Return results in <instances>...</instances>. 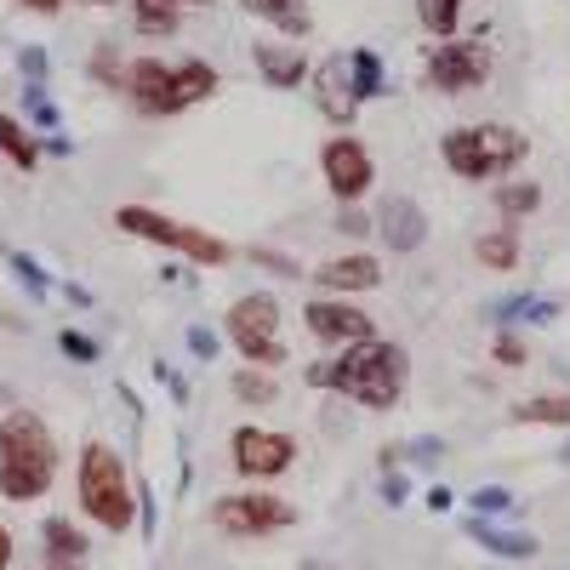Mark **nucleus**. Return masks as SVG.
Here are the masks:
<instances>
[{
  "mask_svg": "<svg viewBox=\"0 0 570 570\" xmlns=\"http://www.w3.org/2000/svg\"><path fill=\"white\" fill-rule=\"evenodd\" d=\"M308 383L343 394V400H354L365 411H394L405 400V383H411V354H405V343L371 337L360 348H343V354H331L325 365H314Z\"/></svg>",
  "mask_w": 570,
  "mask_h": 570,
  "instance_id": "obj_1",
  "label": "nucleus"
},
{
  "mask_svg": "<svg viewBox=\"0 0 570 570\" xmlns=\"http://www.w3.org/2000/svg\"><path fill=\"white\" fill-rule=\"evenodd\" d=\"M58 434L46 428L40 411L18 405L0 416V497L7 502H40L58 485Z\"/></svg>",
  "mask_w": 570,
  "mask_h": 570,
  "instance_id": "obj_2",
  "label": "nucleus"
},
{
  "mask_svg": "<svg viewBox=\"0 0 570 570\" xmlns=\"http://www.w3.org/2000/svg\"><path fill=\"white\" fill-rule=\"evenodd\" d=\"M217 86H223V75L206 58H177V63H166V58H131L126 80H120L126 104L142 120H171L183 109L217 98Z\"/></svg>",
  "mask_w": 570,
  "mask_h": 570,
  "instance_id": "obj_3",
  "label": "nucleus"
},
{
  "mask_svg": "<svg viewBox=\"0 0 570 570\" xmlns=\"http://www.w3.org/2000/svg\"><path fill=\"white\" fill-rule=\"evenodd\" d=\"M75 497H80V513L91 519V525H104L115 537L137 525V480H131L126 456L115 445H104V440H86L80 445Z\"/></svg>",
  "mask_w": 570,
  "mask_h": 570,
  "instance_id": "obj_4",
  "label": "nucleus"
},
{
  "mask_svg": "<svg viewBox=\"0 0 570 570\" xmlns=\"http://www.w3.org/2000/svg\"><path fill=\"white\" fill-rule=\"evenodd\" d=\"M440 155L451 166V177L462 183H491V177H508L531 160V142L519 126L508 120H468V126H451L440 137Z\"/></svg>",
  "mask_w": 570,
  "mask_h": 570,
  "instance_id": "obj_5",
  "label": "nucleus"
},
{
  "mask_svg": "<svg viewBox=\"0 0 570 570\" xmlns=\"http://www.w3.org/2000/svg\"><path fill=\"white\" fill-rule=\"evenodd\" d=\"M115 228L131 234V240L160 246V252H177V257H188L195 268H228L234 263V246L223 240V234L195 228V223H177V217H166L155 206H120L115 212Z\"/></svg>",
  "mask_w": 570,
  "mask_h": 570,
  "instance_id": "obj_6",
  "label": "nucleus"
},
{
  "mask_svg": "<svg viewBox=\"0 0 570 570\" xmlns=\"http://www.w3.org/2000/svg\"><path fill=\"white\" fill-rule=\"evenodd\" d=\"M223 337L240 348L246 365H279L285 343H279V297L274 292H252V297H234L223 314Z\"/></svg>",
  "mask_w": 570,
  "mask_h": 570,
  "instance_id": "obj_7",
  "label": "nucleus"
},
{
  "mask_svg": "<svg viewBox=\"0 0 570 570\" xmlns=\"http://www.w3.org/2000/svg\"><path fill=\"white\" fill-rule=\"evenodd\" d=\"M212 525L234 542H263L297 525V502H285L274 491H228L212 502Z\"/></svg>",
  "mask_w": 570,
  "mask_h": 570,
  "instance_id": "obj_8",
  "label": "nucleus"
},
{
  "mask_svg": "<svg viewBox=\"0 0 570 570\" xmlns=\"http://www.w3.org/2000/svg\"><path fill=\"white\" fill-rule=\"evenodd\" d=\"M491 69H497V58H491V46L485 40H440L434 52L422 58V80L434 86V91H473V86H485L491 80Z\"/></svg>",
  "mask_w": 570,
  "mask_h": 570,
  "instance_id": "obj_9",
  "label": "nucleus"
},
{
  "mask_svg": "<svg viewBox=\"0 0 570 570\" xmlns=\"http://www.w3.org/2000/svg\"><path fill=\"white\" fill-rule=\"evenodd\" d=\"M228 462H234L240 480H279V473L297 462V440L279 434V428L246 422V428H234V434H228Z\"/></svg>",
  "mask_w": 570,
  "mask_h": 570,
  "instance_id": "obj_10",
  "label": "nucleus"
},
{
  "mask_svg": "<svg viewBox=\"0 0 570 570\" xmlns=\"http://www.w3.org/2000/svg\"><path fill=\"white\" fill-rule=\"evenodd\" d=\"M320 171H325V188H331V200H337V206L365 200L371 183H376V160H371V149L354 131H337L325 142V149H320Z\"/></svg>",
  "mask_w": 570,
  "mask_h": 570,
  "instance_id": "obj_11",
  "label": "nucleus"
},
{
  "mask_svg": "<svg viewBox=\"0 0 570 570\" xmlns=\"http://www.w3.org/2000/svg\"><path fill=\"white\" fill-rule=\"evenodd\" d=\"M303 325H308V337H314L320 348H331V354L360 348V343H371V337H376L371 314H365V308H354L348 297H314V303L303 308Z\"/></svg>",
  "mask_w": 570,
  "mask_h": 570,
  "instance_id": "obj_12",
  "label": "nucleus"
},
{
  "mask_svg": "<svg viewBox=\"0 0 570 570\" xmlns=\"http://www.w3.org/2000/svg\"><path fill=\"white\" fill-rule=\"evenodd\" d=\"M308 86H314V104H320V115H325L331 126H348V120L360 115L354 75H348V52H331L325 63H314Z\"/></svg>",
  "mask_w": 570,
  "mask_h": 570,
  "instance_id": "obj_13",
  "label": "nucleus"
},
{
  "mask_svg": "<svg viewBox=\"0 0 570 570\" xmlns=\"http://www.w3.org/2000/svg\"><path fill=\"white\" fill-rule=\"evenodd\" d=\"M376 234H383V246L394 252V257H411V252H422L428 246V212L411 200V195H389L383 206H376Z\"/></svg>",
  "mask_w": 570,
  "mask_h": 570,
  "instance_id": "obj_14",
  "label": "nucleus"
},
{
  "mask_svg": "<svg viewBox=\"0 0 570 570\" xmlns=\"http://www.w3.org/2000/svg\"><path fill=\"white\" fill-rule=\"evenodd\" d=\"M314 285L331 297H354V292H376L383 285V257H371V252H337V257H325L314 268Z\"/></svg>",
  "mask_w": 570,
  "mask_h": 570,
  "instance_id": "obj_15",
  "label": "nucleus"
},
{
  "mask_svg": "<svg viewBox=\"0 0 570 570\" xmlns=\"http://www.w3.org/2000/svg\"><path fill=\"white\" fill-rule=\"evenodd\" d=\"M252 63H257V75H263L274 91H297V86H308V75H314V63L303 58V46H292V40H257V46H252Z\"/></svg>",
  "mask_w": 570,
  "mask_h": 570,
  "instance_id": "obj_16",
  "label": "nucleus"
},
{
  "mask_svg": "<svg viewBox=\"0 0 570 570\" xmlns=\"http://www.w3.org/2000/svg\"><path fill=\"white\" fill-rule=\"evenodd\" d=\"M462 537L480 542V548L497 553V559H537V553H542V542H537L531 531H508V525H497V519H468Z\"/></svg>",
  "mask_w": 570,
  "mask_h": 570,
  "instance_id": "obj_17",
  "label": "nucleus"
},
{
  "mask_svg": "<svg viewBox=\"0 0 570 570\" xmlns=\"http://www.w3.org/2000/svg\"><path fill=\"white\" fill-rule=\"evenodd\" d=\"M40 553H46V564H86L91 542H86V531L75 525V519L52 513V519L40 525Z\"/></svg>",
  "mask_w": 570,
  "mask_h": 570,
  "instance_id": "obj_18",
  "label": "nucleus"
},
{
  "mask_svg": "<svg viewBox=\"0 0 570 570\" xmlns=\"http://www.w3.org/2000/svg\"><path fill=\"white\" fill-rule=\"evenodd\" d=\"M246 12L252 18H263V23H274L285 40H303L308 29H314V12H308V0H246Z\"/></svg>",
  "mask_w": 570,
  "mask_h": 570,
  "instance_id": "obj_19",
  "label": "nucleus"
},
{
  "mask_svg": "<svg viewBox=\"0 0 570 570\" xmlns=\"http://www.w3.org/2000/svg\"><path fill=\"white\" fill-rule=\"evenodd\" d=\"M497 212H502L508 228H513V223H525V217H537V212H542V183H531V177H508V183H497Z\"/></svg>",
  "mask_w": 570,
  "mask_h": 570,
  "instance_id": "obj_20",
  "label": "nucleus"
},
{
  "mask_svg": "<svg viewBox=\"0 0 570 570\" xmlns=\"http://www.w3.org/2000/svg\"><path fill=\"white\" fill-rule=\"evenodd\" d=\"M131 29L149 40H171L183 29V7H171V0H131Z\"/></svg>",
  "mask_w": 570,
  "mask_h": 570,
  "instance_id": "obj_21",
  "label": "nucleus"
},
{
  "mask_svg": "<svg viewBox=\"0 0 570 570\" xmlns=\"http://www.w3.org/2000/svg\"><path fill=\"white\" fill-rule=\"evenodd\" d=\"M473 257H480L485 268H497V274H508V268H519V257H525V246H519V228H491V234H480L473 240Z\"/></svg>",
  "mask_w": 570,
  "mask_h": 570,
  "instance_id": "obj_22",
  "label": "nucleus"
},
{
  "mask_svg": "<svg viewBox=\"0 0 570 570\" xmlns=\"http://www.w3.org/2000/svg\"><path fill=\"white\" fill-rule=\"evenodd\" d=\"M348 75H354V98H389V75H383V58L371 46H354L348 52Z\"/></svg>",
  "mask_w": 570,
  "mask_h": 570,
  "instance_id": "obj_23",
  "label": "nucleus"
},
{
  "mask_svg": "<svg viewBox=\"0 0 570 570\" xmlns=\"http://www.w3.org/2000/svg\"><path fill=\"white\" fill-rule=\"evenodd\" d=\"M0 155H7L18 171H35L40 166V142L29 137V126L18 115H0Z\"/></svg>",
  "mask_w": 570,
  "mask_h": 570,
  "instance_id": "obj_24",
  "label": "nucleus"
},
{
  "mask_svg": "<svg viewBox=\"0 0 570 570\" xmlns=\"http://www.w3.org/2000/svg\"><path fill=\"white\" fill-rule=\"evenodd\" d=\"M513 422H542V428H570V394H531L508 411Z\"/></svg>",
  "mask_w": 570,
  "mask_h": 570,
  "instance_id": "obj_25",
  "label": "nucleus"
},
{
  "mask_svg": "<svg viewBox=\"0 0 570 570\" xmlns=\"http://www.w3.org/2000/svg\"><path fill=\"white\" fill-rule=\"evenodd\" d=\"M462 7H468V0H416V23L434 35V40H456Z\"/></svg>",
  "mask_w": 570,
  "mask_h": 570,
  "instance_id": "obj_26",
  "label": "nucleus"
},
{
  "mask_svg": "<svg viewBox=\"0 0 570 570\" xmlns=\"http://www.w3.org/2000/svg\"><path fill=\"white\" fill-rule=\"evenodd\" d=\"M228 389H234V400H246V405H274L279 400V383H274L268 371H257V365H240Z\"/></svg>",
  "mask_w": 570,
  "mask_h": 570,
  "instance_id": "obj_27",
  "label": "nucleus"
},
{
  "mask_svg": "<svg viewBox=\"0 0 570 570\" xmlns=\"http://www.w3.org/2000/svg\"><path fill=\"white\" fill-rule=\"evenodd\" d=\"M491 320H531V325H548V320H559V303H548V297H508V303H497L491 308Z\"/></svg>",
  "mask_w": 570,
  "mask_h": 570,
  "instance_id": "obj_28",
  "label": "nucleus"
},
{
  "mask_svg": "<svg viewBox=\"0 0 570 570\" xmlns=\"http://www.w3.org/2000/svg\"><path fill=\"white\" fill-rule=\"evenodd\" d=\"M58 348H63V360H75V365H98V360H104V343L86 337V331H58Z\"/></svg>",
  "mask_w": 570,
  "mask_h": 570,
  "instance_id": "obj_29",
  "label": "nucleus"
},
{
  "mask_svg": "<svg viewBox=\"0 0 570 570\" xmlns=\"http://www.w3.org/2000/svg\"><path fill=\"white\" fill-rule=\"evenodd\" d=\"M468 508H473V519H497V513L513 508V491L508 485H480V491L468 497Z\"/></svg>",
  "mask_w": 570,
  "mask_h": 570,
  "instance_id": "obj_30",
  "label": "nucleus"
},
{
  "mask_svg": "<svg viewBox=\"0 0 570 570\" xmlns=\"http://www.w3.org/2000/svg\"><path fill=\"white\" fill-rule=\"evenodd\" d=\"M91 80H98V86H115V91H120V80H126V63H120V52H115L109 40L98 46V52H91Z\"/></svg>",
  "mask_w": 570,
  "mask_h": 570,
  "instance_id": "obj_31",
  "label": "nucleus"
},
{
  "mask_svg": "<svg viewBox=\"0 0 570 570\" xmlns=\"http://www.w3.org/2000/svg\"><path fill=\"white\" fill-rule=\"evenodd\" d=\"M7 263H12V274L29 285V297H46V292H52V279H46V268H40L35 257H23V252H7Z\"/></svg>",
  "mask_w": 570,
  "mask_h": 570,
  "instance_id": "obj_32",
  "label": "nucleus"
},
{
  "mask_svg": "<svg viewBox=\"0 0 570 570\" xmlns=\"http://www.w3.org/2000/svg\"><path fill=\"white\" fill-rule=\"evenodd\" d=\"M23 109H29V120H35V126H46V131H58V120H63V115H58V104L46 98L40 86H29V91H23Z\"/></svg>",
  "mask_w": 570,
  "mask_h": 570,
  "instance_id": "obj_33",
  "label": "nucleus"
},
{
  "mask_svg": "<svg viewBox=\"0 0 570 570\" xmlns=\"http://www.w3.org/2000/svg\"><path fill=\"white\" fill-rule=\"evenodd\" d=\"M46 63H52V58H46V46H23V52H18V69H23L29 86H46V75H52Z\"/></svg>",
  "mask_w": 570,
  "mask_h": 570,
  "instance_id": "obj_34",
  "label": "nucleus"
},
{
  "mask_svg": "<svg viewBox=\"0 0 570 570\" xmlns=\"http://www.w3.org/2000/svg\"><path fill=\"white\" fill-rule=\"evenodd\" d=\"M491 354H497V365H525V360H531L525 337H513V331H502V337L491 343Z\"/></svg>",
  "mask_w": 570,
  "mask_h": 570,
  "instance_id": "obj_35",
  "label": "nucleus"
},
{
  "mask_svg": "<svg viewBox=\"0 0 570 570\" xmlns=\"http://www.w3.org/2000/svg\"><path fill=\"white\" fill-rule=\"evenodd\" d=\"M217 348H223V337L212 325H188V354L195 360H217Z\"/></svg>",
  "mask_w": 570,
  "mask_h": 570,
  "instance_id": "obj_36",
  "label": "nucleus"
},
{
  "mask_svg": "<svg viewBox=\"0 0 570 570\" xmlns=\"http://www.w3.org/2000/svg\"><path fill=\"white\" fill-rule=\"evenodd\" d=\"M376 497H383L389 508H400V502L411 497V480H405V473L394 468V473H383V485H376Z\"/></svg>",
  "mask_w": 570,
  "mask_h": 570,
  "instance_id": "obj_37",
  "label": "nucleus"
},
{
  "mask_svg": "<svg viewBox=\"0 0 570 570\" xmlns=\"http://www.w3.org/2000/svg\"><path fill=\"white\" fill-rule=\"evenodd\" d=\"M155 376H160V383L171 389V400H177V405H188V383H183V376H177L166 360H155Z\"/></svg>",
  "mask_w": 570,
  "mask_h": 570,
  "instance_id": "obj_38",
  "label": "nucleus"
},
{
  "mask_svg": "<svg viewBox=\"0 0 570 570\" xmlns=\"http://www.w3.org/2000/svg\"><path fill=\"white\" fill-rule=\"evenodd\" d=\"M337 228H343V234H371L376 223H371L365 212H354V206H343V212H337Z\"/></svg>",
  "mask_w": 570,
  "mask_h": 570,
  "instance_id": "obj_39",
  "label": "nucleus"
},
{
  "mask_svg": "<svg viewBox=\"0 0 570 570\" xmlns=\"http://www.w3.org/2000/svg\"><path fill=\"white\" fill-rule=\"evenodd\" d=\"M252 257H257L263 268H274V274H297V263H292V257H279V252H268V246H257Z\"/></svg>",
  "mask_w": 570,
  "mask_h": 570,
  "instance_id": "obj_40",
  "label": "nucleus"
},
{
  "mask_svg": "<svg viewBox=\"0 0 570 570\" xmlns=\"http://www.w3.org/2000/svg\"><path fill=\"white\" fill-rule=\"evenodd\" d=\"M405 456H411V462H434V456H445V445H440V440H422V445H411Z\"/></svg>",
  "mask_w": 570,
  "mask_h": 570,
  "instance_id": "obj_41",
  "label": "nucleus"
},
{
  "mask_svg": "<svg viewBox=\"0 0 570 570\" xmlns=\"http://www.w3.org/2000/svg\"><path fill=\"white\" fill-rule=\"evenodd\" d=\"M18 7H29V12H40V18H52V12L69 7V0H18Z\"/></svg>",
  "mask_w": 570,
  "mask_h": 570,
  "instance_id": "obj_42",
  "label": "nucleus"
},
{
  "mask_svg": "<svg viewBox=\"0 0 570 570\" xmlns=\"http://www.w3.org/2000/svg\"><path fill=\"white\" fill-rule=\"evenodd\" d=\"M63 297H69L75 308H91V303H98V297H91V292H86V285H75V279L63 285Z\"/></svg>",
  "mask_w": 570,
  "mask_h": 570,
  "instance_id": "obj_43",
  "label": "nucleus"
},
{
  "mask_svg": "<svg viewBox=\"0 0 570 570\" xmlns=\"http://www.w3.org/2000/svg\"><path fill=\"white\" fill-rule=\"evenodd\" d=\"M451 502H456V497H451L445 485H428V508H434V513H445Z\"/></svg>",
  "mask_w": 570,
  "mask_h": 570,
  "instance_id": "obj_44",
  "label": "nucleus"
},
{
  "mask_svg": "<svg viewBox=\"0 0 570 570\" xmlns=\"http://www.w3.org/2000/svg\"><path fill=\"white\" fill-rule=\"evenodd\" d=\"M12 553H18V542H12L7 525H0V570H12Z\"/></svg>",
  "mask_w": 570,
  "mask_h": 570,
  "instance_id": "obj_45",
  "label": "nucleus"
},
{
  "mask_svg": "<svg viewBox=\"0 0 570 570\" xmlns=\"http://www.w3.org/2000/svg\"><path fill=\"white\" fill-rule=\"evenodd\" d=\"M171 7H183V12H188V7H217V0H171Z\"/></svg>",
  "mask_w": 570,
  "mask_h": 570,
  "instance_id": "obj_46",
  "label": "nucleus"
},
{
  "mask_svg": "<svg viewBox=\"0 0 570 570\" xmlns=\"http://www.w3.org/2000/svg\"><path fill=\"white\" fill-rule=\"evenodd\" d=\"M46 570H80V564H46Z\"/></svg>",
  "mask_w": 570,
  "mask_h": 570,
  "instance_id": "obj_47",
  "label": "nucleus"
},
{
  "mask_svg": "<svg viewBox=\"0 0 570 570\" xmlns=\"http://www.w3.org/2000/svg\"><path fill=\"white\" fill-rule=\"evenodd\" d=\"M303 570H325V564H314V559H308V564H303Z\"/></svg>",
  "mask_w": 570,
  "mask_h": 570,
  "instance_id": "obj_48",
  "label": "nucleus"
},
{
  "mask_svg": "<svg viewBox=\"0 0 570 570\" xmlns=\"http://www.w3.org/2000/svg\"><path fill=\"white\" fill-rule=\"evenodd\" d=\"M559 462H570V445H564V451H559Z\"/></svg>",
  "mask_w": 570,
  "mask_h": 570,
  "instance_id": "obj_49",
  "label": "nucleus"
},
{
  "mask_svg": "<svg viewBox=\"0 0 570 570\" xmlns=\"http://www.w3.org/2000/svg\"><path fill=\"white\" fill-rule=\"evenodd\" d=\"M91 7H109V0H91Z\"/></svg>",
  "mask_w": 570,
  "mask_h": 570,
  "instance_id": "obj_50",
  "label": "nucleus"
}]
</instances>
